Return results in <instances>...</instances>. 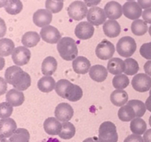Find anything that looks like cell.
Masks as SVG:
<instances>
[{
  "label": "cell",
  "mask_w": 151,
  "mask_h": 142,
  "mask_svg": "<svg viewBox=\"0 0 151 142\" xmlns=\"http://www.w3.org/2000/svg\"><path fill=\"white\" fill-rule=\"evenodd\" d=\"M4 78L7 83L21 91H26L31 85L30 76L24 72L20 66H12L7 68L4 73Z\"/></svg>",
  "instance_id": "1"
},
{
  "label": "cell",
  "mask_w": 151,
  "mask_h": 142,
  "mask_svg": "<svg viewBox=\"0 0 151 142\" xmlns=\"http://www.w3.org/2000/svg\"><path fill=\"white\" fill-rule=\"evenodd\" d=\"M57 49L60 57L66 61L74 60L78 54L76 42L70 37L62 38L57 44Z\"/></svg>",
  "instance_id": "2"
},
{
  "label": "cell",
  "mask_w": 151,
  "mask_h": 142,
  "mask_svg": "<svg viewBox=\"0 0 151 142\" xmlns=\"http://www.w3.org/2000/svg\"><path fill=\"white\" fill-rule=\"evenodd\" d=\"M98 138L100 142H117L118 133L114 124L111 122H104L99 128Z\"/></svg>",
  "instance_id": "3"
},
{
  "label": "cell",
  "mask_w": 151,
  "mask_h": 142,
  "mask_svg": "<svg viewBox=\"0 0 151 142\" xmlns=\"http://www.w3.org/2000/svg\"><path fill=\"white\" fill-rule=\"evenodd\" d=\"M137 50V43L130 36H124L119 40L116 44L118 54L123 57H130Z\"/></svg>",
  "instance_id": "4"
},
{
  "label": "cell",
  "mask_w": 151,
  "mask_h": 142,
  "mask_svg": "<svg viewBox=\"0 0 151 142\" xmlns=\"http://www.w3.org/2000/svg\"><path fill=\"white\" fill-rule=\"evenodd\" d=\"M88 7L82 1H75L68 7L67 13L70 19L75 21H81L87 16Z\"/></svg>",
  "instance_id": "5"
},
{
  "label": "cell",
  "mask_w": 151,
  "mask_h": 142,
  "mask_svg": "<svg viewBox=\"0 0 151 142\" xmlns=\"http://www.w3.org/2000/svg\"><path fill=\"white\" fill-rule=\"evenodd\" d=\"M115 52V47L111 41L108 40H103L97 44L95 53L99 59L103 60H110L112 58Z\"/></svg>",
  "instance_id": "6"
},
{
  "label": "cell",
  "mask_w": 151,
  "mask_h": 142,
  "mask_svg": "<svg viewBox=\"0 0 151 142\" xmlns=\"http://www.w3.org/2000/svg\"><path fill=\"white\" fill-rule=\"evenodd\" d=\"M131 84L135 91L146 92L151 88V77L147 74H137L133 77Z\"/></svg>",
  "instance_id": "7"
},
{
  "label": "cell",
  "mask_w": 151,
  "mask_h": 142,
  "mask_svg": "<svg viewBox=\"0 0 151 142\" xmlns=\"http://www.w3.org/2000/svg\"><path fill=\"white\" fill-rule=\"evenodd\" d=\"M31 57V52L25 47H18L12 53V60L18 66H22L29 63Z\"/></svg>",
  "instance_id": "8"
},
{
  "label": "cell",
  "mask_w": 151,
  "mask_h": 142,
  "mask_svg": "<svg viewBox=\"0 0 151 142\" xmlns=\"http://www.w3.org/2000/svg\"><path fill=\"white\" fill-rule=\"evenodd\" d=\"M86 17L88 22L93 26H100L106 22L107 16L104 9L99 7H92L88 10Z\"/></svg>",
  "instance_id": "9"
},
{
  "label": "cell",
  "mask_w": 151,
  "mask_h": 142,
  "mask_svg": "<svg viewBox=\"0 0 151 142\" xmlns=\"http://www.w3.org/2000/svg\"><path fill=\"white\" fill-rule=\"evenodd\" d=\"M40 36L43 41L49 44H58L61 39V35L58 29L55 27L48 25L41 29Z\"/></svg>",
  "instance_id": "10"
},
{
  "label": "cell",
  "mask_w": 151,
  "mask_h": 142,
  "mask_svg": "<svg viewBox=\"0 0 151 142\" xmlns=\"http://www.w3.org/2000/svg\"><path fill=\"white\" fill-rule=\"evenodd\" d=\"M122 13L124 16L131 20H137L142 15V8L138 2L134 1H127L122 6Z\"/></svg>",
  "instance_id": "11"
},
{
  "label": "cell",
  "mask_w": 151,
  "mask_h": 142,
  "mask_svg": "<svg viewBox=\"0 0 151 142\" xmlns=\"http://www.w3.org/2000/svg\"><path fill=\"white\" fill-rule=\"evenodd\" d=\"M33 23L38 27L48 26L52 20V13L47 9H39L32 16Z\"/></svg>",
  "instance_id": "12"
},
{
  "label": "cell",
  "mask_w": 151,
  "mask_h": 142,
  "mask_svg": "<svg viewBox=\"0 0 151 142\" xmlns=\"http://www.w3.org/2000/svg\"><path fill=\"white\" fill-rule=\"evenodd\" d=\"M74 115V110L68 103H62L58 105L55 110V118L60 122H69Z\"/></svg>",
  "instance_id": "13"
},
{
  "label": "cell",
  "mask_w": 151,
  "mask_h": 142,
  "mask_svg": "<svg viewBox=\"0 0 151 142\" xmlns=\"http://www.w3.org/2000/svg\"><path fill=\"white\" fill-rule=\"evenodd\" d=\"M94 28L88 22H82L78 24L75 29L77 38L81 40H88L94 35Z\"/></svg>",
  "instance_id": "14"
},
{
  "label": "cell",
  "mask_w": 151,
  "mask_h": 142,
  "mask_svg": "<svg viewBox=\"0 0 151 142\" xmlns=\"http://www.w3.org/2000/svg\"><path fill=\"white\" fill-rule=\"evenodd\" d=\"M17 129V125L13 119L6 118L0 119V137L8 138Z\"/></svg>",
  "instance_id": "15"
},
{
  "label": "cell",
  "mask_w": 151,
  "mask_h": 142,
  "mask_svg": "<svg viewBox=\"0 0 151 142\" xmlns=\"http://www.w3.org/2000/svg\"><path fill=\"white\" fill-rule=\"evenodd\" d=\"M105 13L108 19L116 20L119 19L122 15V6L115 1H111L106 4L104 7Z\"/></svg>",
  "instance_id": "16"
},
{
  "label": "cell",
  "mask_w": 151,
  "mask_h": 142,
  "mask_svg": "<svg viewBox=\"0 0 151 142\" xmlns=\"http://www.w3.org/2000/svg\"><path fill=\"white\" fill-rule=\"evenodd\" d=\"M72 67L75 73L78 75H85L91 69V63L83 56L77 57L72 62Z\"/></svg>",
  "instance_id": "17"
},
{
  "label": "cell",
  "mask_w": 151,
  "mask_h": 142,
  "mask_svg": "<svg viewBox=\"0 0 151 142\" xmlns=\"http://www.w3.org/2000/svg\"><path fill=\"white\" fill-rule=\"evenodd\" d=\"M44 128L48 135H59L62 129V124L56 118L49 117L44 121Z\"/></svg>",
  "instance_id": "18"
},
{
  "label": "cell",
  "mask_w": 151,
  "mask_h": 142,
  "mask_svg": "<svg viewBox=\"0 0 151 142\" xmlns=\"http://www.w3.org/2000/svg\"><path fill=\"white\" fill-rule=\"evenodd\" d=\"M108 69L102 65H94L89 70V76L94 81L102 82L108 77Z\"/></svg>",
  "instance_id": "19"
},
{
  "label": "cell",
  "mask_w": 151,
  "mask_h": 142,
  "mask_svg": "<svg viewBox=\"0 0 151 142\" xmlns=\"http://www.w3.org/2000/svg\"><path fill=\"white\" fill-rule=\"evenodd\" d=\"M108 72L114 75H120L125 72V61L118 57H112L108 62Z\"/></svg>",
  "instance_id": "20"
},
{
  "label": "cell",
  "mask_w": 151,
  "mask_h": 142,
  "mask_svg": "<svg viewBox=\"0 0 151 142\" xmlns=\"http://www.w3.org/2000/svg\"><path fill=\"white\" fill-rule=\"evenodd\" d=\"M103 32L109 38H116L120 34L121 27L116 20H108L103 24Z\"/></svg>",
  "instance_id": "21"
},
{
  "label": "cell",
  "mask_w": 151,
  "mask_h": 142,
  "mask_svg": "<svg viewBox=\"0 0 151 142\" xmlns=\"http://www.w3.org/2000/svg\"><path fill=\"white\" fill-rule=\"evenodd\" d=\"M6 101L13 107L22 105L24 102V95L21 91L13 88L10 89L6 94Z\"/></svg>",
  "instance_id": "22"
},
{
  "label": "cell",
  "mask_w": 151,
  "mask_h": 142,
  "mask_svg": "<svg viewBox=\"0 0 151 142\" xmlns=\"http://www.w3.org/2000/svg\"><path fill=\"white\" fill-rule=\"evenodd\" d=\"M83 97V90L78 85L71 82L65 91L64 99L71 102L79 101Z\"/></svg>",
  "instance_id": "23"
},
{
  "label": "cell",
  "mask_w": 151,
  "mask_h": 142,
  "mask_svg": "<svg viewBox=\"0 0 151 142\" xmlns=\"http://www.w3.org/2000/svg\"><path fill=\"white\" fill-rule=\"evenodd\" d=\"M110 100L115 106L122 107L128 102V93L123 89H116L111 94Z\"/></svg>",
  "instance_id": "24"
},
{
  "label": "cell",
  "mask_w": 151,
  "mask_h": 142,
  "mask_svg": "<svg viewBox=\"0 0 151 142\" xmlns=\"http://www.w3.org/2000/svg\"><path fill=\"white\" fill-rule=\"evenodd\" d=\"M57 67L58 63L55 58L52 56H49L43 60L41 65V72L45 76H51L55 73Z\"/></svg>",
  "instance_id": "25"
},
{
  "label": "cell",
  "mask_w": 151,
  "mask_h": 142,
  "mask_svg": "<svg viewBox=\"0 0 151 142\" xmlns=\"http://www.w3.org/2000/svg\"><path fill=\"white\" fill-rule=\"evenodd\" d=\"M41 40V36L38 32L29 31L23 35L22 38V43L27 48H32L35 47Z\"/></svg>",
  "instance_id": "26"
},
{
  "label": "cell",
  "mask_w": 151,
  "mask_h": 142,
  "mask_svg": "<svg viewBox=\"0 0 151 142\" xmlns=\"http://www.w3.org/2000/svg\"><path fill=\"white\" fill-rule=\"evenodd\" d=\"M55 81L51 76H44L41 77L38 82V88L44 93H50L55 89Z\"/></svg>",
  "instance_id": "27"
},
{
  "label": "cell",
  "mask_w": 151,
  "mask_h": 142,
  "mask_svg": "<svg viewBox=\"0 0 151 142\" xmlns=\"http://www.w3.org/2000/svg\"><path fill=\"white\" fill-rule=\"evenodd\" d=\"M131 132L137 135H142L147 131L146 122L140 117H136L133 119L130 125Z\"/></svg>",
  "instance_id": "28"
},
{
  "label": "cell",
  "mask_w": 151,
  "mask_h": 142,
  "mask_svg": "<svg viewBox=\"0 0 151 142\" xmlns=\"http://www.w3.org/2000/svg\"><path fill=\"white\" fill-rule=\"evenodd\" d=\"M118 117L122 122H130L136 118V113L131 106L126 105L119 108L118 111Z\"/></svg>",
  "instance_id": "29"
},
{
  "label": "cell",
  "mask_w": 151,
  "mask_h": 142,
  "mask_svg": "<svg viewBox=\"0 0 151 142\" xmlns=\"http://www.w3.org/2000/svg\"><path fill=\"white\" fill-rule=\"evenodd\" d=\"M15 49V44L11 39L1 38L0 39V56L7 57L12 55Z\"/></svg>",
  "instance_id": "30"
},
{
  "label": "cell",
  "mask_w": 151,
  "mask_h": 142,
  "mask_svg": "<svg viewBox=\"0 0 151 142\" xmlns=\"http://www.w3.org/2000/svg\"><path fill=\"white\" fill-rule=\"evenodd\" d=\"M131 30L137 36H142L148 31L147 23L142 19H137L131 24Z\"/></svg>",
  "instance_id": "31"
},
{
  "label": "cell",
  "mask_w": 151,
  "mask_h": 142,
  "mask_svg": "<svg viewBox=\"0 0 151 142\" xmlns=\"http://www.w3.org/2000/svg\"><path fill=\"white\" fill-rule=\"evenodd\" d=\"M75 132H76V130H75V127L74 126L73 124L69 122H63L61 131L58 136H60V138H63V139H71L75 136Z\"/></svg>",
  "instance_id": "32"
},
{
  "label": "cell",
  "mask_w": 151,
  "mask_h": 142,
  "mask_svg": "<svg viewBox=\"0 0 151 142\" xmlns=\"http://www.w3.org/2000/svg\"><path fill=\"white\" fill-rule=\"evenodd\" d=\"M29 133L24 128H17L14 133L9 138L8 142H29Z\"/></svg>",
  "instance_id": "33"
},
{
  "label": "cell",
  "mask_w": 151,
  "mask_h": 142,
  "mask_svg": "<svg viewBox=\"0 0 151 142\" xmlns=\"http://www.w3.org/2000/svg\"><path fill=\"white\" fill-rule=\"evenodd\" d=\"M23 9V4L20 0H8L4 10L10 15H17Z\"/></svg>",
  "instance_id": "34"
},
{
  "label": "cell",
  "mask_w": 151,
  "mask_h": 142,
  "mask_svg": "<svg viewBox=\"0 0 151 142\" xmlns=\"http://www.w3.org/2000/svg\"><path fill=\"white\" fill-rule=\"evenodd\" d=\"M127 103H128L127 105L131 106L134 108L136 113V117L141 118L142 116H144L147 108H146L145 104L143 102L138 100H132L128 101Z\"/></svg>",
  "instance_id": "35"
},
{
  "label": "cell",
  "mask_w": 151,
  "mask_h": 142,
  "mask_svg": "<svg viewBox=\"0 0 151 142\" xmlns=\"http://www.w3.org/2000/svg\"><path fill=\"white\" fill-rule=\"evenodd\" d=\"M130 83V80L126 75H115L114 77L112 80L113 86L116 89H124L126 87L128 86Z\"/></svg>",
  "instance_id": "36"
},
{
  "label": "cell",
  "mask_w": 151,
  "mask_h": 142,
  "mask_svg": "<svg viewBox=\"0 0 151 142\" xmlns=\"http://www.w3.org/2000/svg\"><path fill=\"white\" fill-rule=\"evenodd\" d=\"M125 74L126 75H134L139 72V66L138 63L134 59L128 57L126 60H125Z\"/></svg>",
  "instance_id": "37"
},
{
  "label": "cell",
  "mask_w": 151,
  "mask_h": 142,
  "mask_svg": "<svg viewBox=\"0 0 151 142\" xmlns=\"http://www.w3.org/2000/svg\"><path fill=\"white\" fill-rule=\"evenodd\" d=\"M46 9L50 10L52 13H58L63 9V1H58L55 0H46Z\"/></svg>",
  "instance_id": "38"
},
{
  "label": "cell",
  "mask_w": 151,
  "mask_h": 142,
  "mask_svg": "<svg viewBox=\"0 0 151 142\" xmlns=\"http://www.w3.org/2000/svg\"><path fill=\"white\" fill-rule=\"evenodd\" d=\"M13 111V107L7 102L0 103V119L10 118Z\"/></svg>",
  "instance_id": "39"
},
{
  "label": "cell",
  "mask_w": 151,
  "mask_h": 142,
  "mask_svg": "<svg viewBox=\"0 0 151 142\" xmlns=\"http://www.w3.org/2000/svg\"><path fill=\"white\" fill-rule=\"evenodd\" d=\"M70 83L71 82L65 79H61L58 81L55 84V90L58 95L60 96L62 98H64L65 91Z\"/></svg>",
  "instance_id": "40"
},
{
  "label": "cell",
  "mask_w": 151,
  "mask_h": 142,
  "mask_svg": "<svg viewBox=\"0 0 151 142\" xmlns=\"http://www.w3.org/2000/svg\"><path fill=\"white\" fill-rule=\"evenodd\" d=\"M140 55L147 60H151V41L142 44L139 49Z\"/></svg>",
  "instance_id": "41"
},
{
  "label": "cell",
  "mask_w": 151,
  "mask_h": 142,
  "mask_svg": "<svg viewBox=\"0 0 151 142\" xmlns=\"http://www.w3.org/2000/svg\"><path fill=\"white\" fill-rule=\"evenodd\" d=\"M124 142H145L142 137L140 135L134 134L130 135L124 140Z\"/></svg>",
  "instance_id": "42"
},
{
  "label": "cell",
  "mask_w": 151,
  "mask_h": 142,
  "mask_svg": "<svg viewBox=\"0 0 151 142\" xmlns=\"http://www.w3.org/2000/svg\"><path fill=\"white\" fill-rule=\"evenodd\" d=\"M142 18L143 20L146 22V23L150 24H151V7L150 8L145 9L144 11L142 12Z\"/></svg>",
  "instance_id": "43"
},
{
  "label": "cell",
  "mask_w": 151,
  "mask_h": 142,
  "mask_svg": "<svg viewBox=\"0 0 151 142\" xmlns=\"http://www.w3.org/2000/svg\"><path fill=\"white\" fill-rule=\"evenodd\" d=\"M7 88V82L5 79L0 77V96L5 94Z\"/></svg>",
  "instance_id": "44"
},
{
  "label": "cell",
  "mask_w": 151,
  "mask_h": 142,
  "mask_svg": "<svg viewBox=\"0 0 151 142\" xmlns=\"http://www.w3.org/2000/svg\"><path fill=\"white\" fill-rule=\"evenodd\" d=\"M6 32H7V26L1 18H0V38H3L5 35Z\"/></svg>",
  "instance_id": "45"
},
{
  "label": "cell",
  "mask_w": 151,
  "mask_h": 142,
  "mask_svg": "<svg viewBox=\"0 0 151 142\" xmlns=\"http://www.w3.org/2000/svg\"><path fill=\"white\" fill-rule=\"evenodd\" d=\"M138 4L142 9H147L151 7V0H138Z\"/></svg>",
  "instance_id": "46"
},
{
  "label": "cell",
  "mask_w": 151,
  "mask_h": 142,
  "mask_svg": "<svg viewBox=\"0 0 151 142\" xmlns=\"http://www.w3.org/2000/svg\"><path fill=\"white\" fill-rule=\"evenodd\" d=\"M84 2L87 5V7H93L99 4L101 0H83Z\"/></svg>",
  "instance_id": "47"
},
{
  "label": "cell",
  "mask_w": 151,
  "mask_h": 142,
  "mask_svg": "<svg viewBox=\"0 0 151 142\" xmlns=\"http://www.w3.org/2000/svg\"><path fill=\"white\" fill-rule=\"evenodd\" d=\"M144 69L145 74H147L149 76H151V60L146 62L144 66Z\"/></svg>",
  "instance_id": "48"
},
{
  "label": "cell",
  "mask_w": 151,
  "mask_h": 142,
  "mask_svg": "<svg viewBox=\"0 0 151 142\" xmlns=\"http://www.w3.org/2000/svg\"><path fill=\"white\" fill-rule=\"evenodd\" d=\"M143 139L145 142H151V129L147 130L143 136Z\"/></svg>",
  "instance_id": "49"
},
{
  "label": "cell",
  "mask_w": 151,
  "mask_h": 142,
  "mask_svg": "<svg viewBox=\"0 0 151 142\" xmlns=\"http://www.w3.org/2000/svg\"><path fill=\"white\" fill-rule=\"evenodd\" d=\"M145 104L147 110H149L150 112H151V94L149 96L148 98L147 99V100H146V102Z\"/></svg>",
  "instance_id": "50"
},
{
  "label": "cell",
  "mask_w": 151,
  "mask_h": 142,
  "mask_svg": "<svg viewBox=\"0 0 151 142\" xmlns=\"http://www.w3.org/2000/svg\"><path fill=\"white\" fill-rule=\"evenodd\" d=\"M39 142H60L58 138H52V137H48L47 138H44V139L41 140Z\"/></svg>",
  "instance_id": "51"
},
{
  "label": "cell",
  "mask_w": 151,
  "mask_h": 142,
  "mask_svg": "<svg viewBox=\"0 0 151 142\" xmlns=\"http://www.w3.org/2000/svg\"><path fill=\"white\" fill-rule=\"evenodd\" d=\"M83 142H100L99 138L97 137H93V138H86Z\"/></svg>",
  "instance_id": "52"
},
{
  "label": "cell",
  "mask_w": 151,
  "mask_h": 142,
  "mask_svg": "<svg viewBox=\"0 0 151 142\" xmlns=\"http://www.w3.org/2000/svg\"><path fill=\"white\" fill-rule=\"evenodd\" d=\"M4 65H5V60L3 57L0 56V71L2 70L3 68L4 67Z\"/></svg>",
  "instance_id": "53"
},
{
  "label": "cell",
  "mask_w": 151,
  "mask_h": 142,
  "mask_svg": "<svg viewBox=\"0 0 151 142\" xmlns=\"http://www.w3.org/2000/svg\"><path fill=\"white\" fill-rule=\"evenodd\" d=\"M8 0H0V8L3 7H5L6 4L7 3Z\"/></svg>",
  "instance_id": "54"
},
{
  "label": "cell",
  "mask_w": 151,
  "mask_h": 142,
  "mask_svg": "<svg viewBox=\"0 0 151 142\" xmlns=\"http://www.w3.org/2000/svg\"><path fill=\"white\" fill-rule=\"evenodd\" d=\"M0 142H8V140H7V138H1L0 137Z\"/></svg>",
  "instance_id": "55"
},
{
  "label": "cell",
  "mask_w": 151,
  "mask_h": 142,
  "mask_svg": "<svg viewBox=\"0 0 151 142\" xmlns=\"http://www.w3.org/2000/svg\"><path fill=\"white\" fill-rule=\"evenodd\" d=\"M148 32H149V34H150V35L151 36V25H150V27H149V29H148Z\"/></svg>",
  "instance_id": "56"
},
{
  "label": "cell",
  "mask_w": 151,
  "mask_h": 142,
  "mask_svg": "<svg viewBox=\"0 0 151 142\" xmlns=\"http://www.w3.org/2000/svg\"><path fill=\"white\" fill-rule=\"evenodd\" d=\"M149 124H150V125L151 127V116H150V118H149Z\"/></svg>",
  "instance_id": "57"
},
{
  "label": "cell",
  "mask_w": 151,
  "mask_h": 142,
  "mask_svg": "<svg viewBox=\"0 0 151 142\" xmlns=\"http://www.w3.org/2000/svg\"><path fill=\"white\" fill-rule=\"evenodd\" d=\"M55 1H63L64 0H55Z\"/></svg>",
  "instance_id": "58"
},
{
  "label": "cell",
  "mask_w": 151,
  "mask_h": 142,
  "mask_svg": "<svg viewBox=\"0 0 151 142\" xmlns=\"http://www.w3.org/2000/svg\"><path fill=\"white\" fill-rule=\"evenodd\" d=\"M127 1H135V0H127Z\"/></svg>",
  "instance_id": "59"
}]
</instances>
